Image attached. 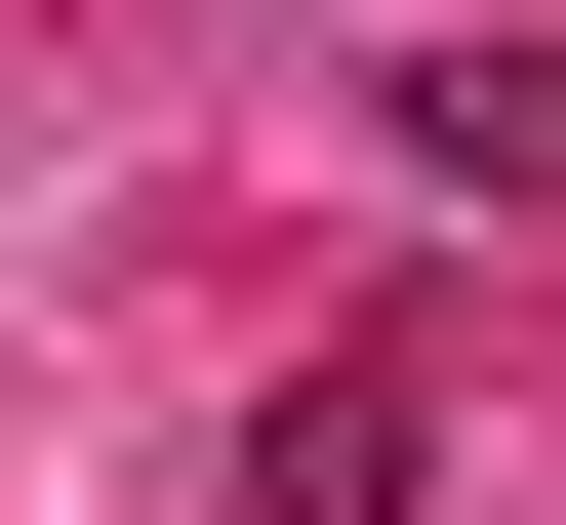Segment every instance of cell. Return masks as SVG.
<instances>
[{"instance_id":"cell-1","label":"cell","mask_w":566,"mask_h":525,"mask_svg":"<svg viewBox=\"0 0 566 525\" xmlns=\"http://www.w3.org/2000/svg\"><path fill=\"white\" fill-rule=\"evenodd\" d=\"M243 525H446V364H405V324H324V364L243 405Z\"/></svg>"},{"instance_id":"cell-2","label":"cell","mask_w":566,"mask_h":525,"mask_svg":"<svg viewBox=\"0 0 566 525\" xmlns=\"http://www.w3.org/2000/svg\"><path fill=\"white\" fill-rule=\"evenodd\" d=\"M405 162H446V202H526V243H566V41H446V82H405Z\"/></svg>"}]
</instances>
